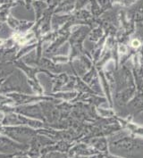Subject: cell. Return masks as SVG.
Listing matches in <instances>:
<instances>
[{
  "instance_id": "cell-1",
  "label": "cell",
  "mask_w": 143,
  "mask_h": 158,
  "mask_svg": "<svg viewBox=\"0 0 143 158\" xmlns=\"http://www.w3.org/2000/svg\"><path fill=\"white\" fill-rule=\"evenodd\" d=\"M132 46L134 47V48H138L140 46V42L138 41V40H133L132 43Z\"/></svg>"
}]
</instances>
